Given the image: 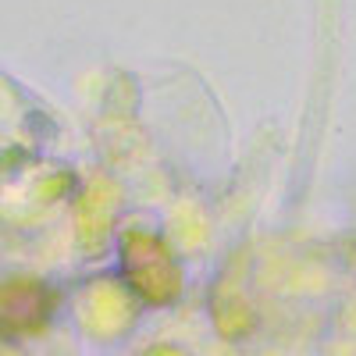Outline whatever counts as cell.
<instances>
[{"instance_id": "1", "label": "cell", "mask_w": 356, "mask_h": 356, "mask_svg": "<svg viewBox=\"0 0 356 356\" xmlns=\"http://www.w3.org/2000/svg\"><path fill=\"white\" fill-rule=\"evenodd\" d=\"M54 296L43 282H8L0 285V332L25 335L47 324Z\"/></svg>"}]
</instances>
